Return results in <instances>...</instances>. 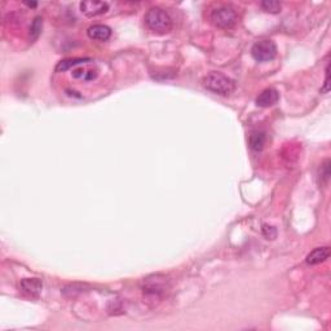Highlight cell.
I'll return each instance as SVG.
<instances>
[{"label": "cell", "instance_id": "obj_6", "mask_svg": "<svg viewBox=\"0 0 331 331\" xmlns=\"http://www.w3.org/2000/svg\"><path fill=\"white\" fill-rule=\"evenodd\" d=\"M109 11V4L105 1H96V0H86L80 3V12L87 17H96Z\"/></svg>", "mask_w": 331, "mask_h": 331}, {"label": "cell", "instance_id": "obj_4", "mask_svg": "<svg viewBox=\"0 0 331 331\" xmlns=\"http://www.w3.org/2000/svg\"><path fill=\"white\" fill-rule=\"evenodd\" d=\"M167 290V278L164 275H151L144 279V295L150 299H160Z\"/></svg>", "mask_w": 331, "mask_h": 331}, {"label": "cell", "instance_id": "obj_5", "mask_svg": "<svg viewBox=\"0 0 331 331\" xmlns=\"http://www.w3.org/2000/svg\"><path fill=\"white\" fill-rule=\"evenodd\" d=\"M251 55L258 62H269L277 56V46L272 40H260L252 46Z\"/></svg>", "mask_w": 331, "mask_h": 331}, {"label": "cell", "instance_id": "obj_14", "mask_svg": "<svg viewBox=\"0 0 331 331\" xmlns=\"http://www.w3.org/2000/svg\"><path fill=\"white\" fill-rule=\"evenodd\" d=\"M43 29V20L42 17H36L34 20V22L31 24V28H30V39L31 42L36 40L39 38V35L42 32Z\"/></svg>", "mask_w": 331, "mask_h": 331}, {"label": "cell", "instance_id": "obj_9", "mask_svg": "<svg viewBox=\"0 0 331 331\" xmlns=\"http://www.w3.org/2000/svg\"><path fill=\"white\" fill-rule=\"evenodd\" d=\"M20 289L29 297H38L43 289V283L38 278H25L20 283Z\"/></svg>", "mask_w": 331, "mask_h": 331}, {"label": "cell", "instance_id": "obj_12", "mask_svg": "<svg viewBox=\"0 0 331 331\" xmlns=\"http://www.w3.org/2000/svg\"><path fill=\"white\" fill-rule=\"evenodd\" d=\"M73 78L75 79H82L84 82H91V80H94L97 78L98 75V70L97 69H92V67H79V69H75L71 73Z\"/></svg>", "mask_w": 331, "mask_h": 331}, {"label": "cell", "instance_id": "obj_19", "mask_svg": "<svg viewBox=\"0 0 331 331\" xmlns=\"http://www.w3.org/2000/svg\"><path fill=\"white\" fill-rule=\"evenodd\" d=\"M26 5H29V7H36V3H26Z\"/></svg>", "mask_w": 331, "mask_h": 331}, {"label": "cell", "instance_id": "obj_11", "mask_svg": "<svg viewBox=\"0 0 331 331\" xmlns=\"http://www.w3.org/2000/svg\"><path fill=\"white\" fill-rule=\"evenodd\" d=\"M330 256V248L329 247H318L310 252L307 256V263L310 265L320 264L325 262Z\"/></svg>", "mask_w": 331, "mask_h": 331}, {"label": "cell", "instance_id": "obj_17", "mask_svg": "<svg viewBox=\"0 0 331 331\" xmlns=\"http://www.w3.org/2000/svg\"><path fill=\"white\" fill-rule=\"evenodd\" d=\"M263 234L268 240H274L277 237V229L274 227H271V225H263Z\"/></svg>", "mask_w": 331, "mask_h": 331}, {"label": "cell", "instance_id": "obj_3", "mask_svg": "<svg viewBox=\"0 0 331 331\" xmlns=\"http://www.w3.org/2000/svg\"><path fill=\"white\" fill-rule=\"evenodd\" d=\"M210 21L220 29L233 28L238 21L237 12L230 5H219L210 13Z\"/></svg>", "mask_w": 331, "mask_h": 331}, {"label": "cell", "instance_id": "obj_8", "mask_svg": "<svg viewBox=\"0 0 331 331\" xmlns=\"http://www.w3.org/2000/svg\"><path fill=\"white\" fill-rule=\"evenodd\" d=\"M279 100V93L274 88H267L262 93L259 94L256 98V105L262 106V108H269L277 104Z\"/></svg>", "mask_w": 331, "mask_h": 331}, {"label": "cell", "instance_id": "obj_16", "mask_svg": "<svg viewBox=\"0 0 331 331\" xmlns=\"http://www.w3.org/2000/svg\"><path fill=\"white\" fill-rule=\"evenodd\" d=\"M320 178L324 179L325 182L329 181V178H330V160L326 159L321 166L320 170Z\"/></svg>", "mask_w": 331, "mask_h": 331}, {"label": "cell", "instance_id": "obj_15", "mask_svg": "<svg viewBox=\"0 0 331 331\" xmlns=\"http://www.w3.org/2000/svg\"><path fill=\"white\" fill-rule=\"evenodd\" d=\"M262 8L268 13H279L281 12V3L277 0H264L262 3Z\"/></svg>", "mask_w": 331, "mask_h": 331}, {"label": "cell", "instance_id": "obj_2", "mask_svg": "<svg viewBox=\"0 0 331 331\" xmlns=\"http://www.w3.org/2000/svg\"><path fill=\"white\" fill-rule=\"evenodd\" d=\"M203 87L212 93L228 96L234 91V82L224 74L212 71L203 78Z\"/></svg>", "mask_w": 331, "mask_h": 331}, {"label": "cell", "instance_id": "obj_13", "mask_svg": "<svg viewBox=\"0 0 331 331\" xmlns=\"http://www.w3.org/2000/svg\"><path fill=\"white\" fill-rule=\"evenodd\" d=\"M265 140H267L265 133L260 132V131H256V132H254L251 136H250V147H251V149L255 150V151H260V150L264 148Z\"/></svg>", "mask_w": 331, "mask_h": 331}, {"label": "cell", "instance_id": "obj_7", "mask_svg": "<svg viewBox=\"0 0 331 331\" xmlns=\"http://www.w3.org/2000/svg\"><path fill=\"white\" fill-rule=\"evenodd\" d=\"M88 38L92 40H97V42H106L112 36V29L106 26V25H92L87 30Z\"/></svg>", "mask_w": 331, "mask_h": 331}, {"label": "cell", "instance_id": "obj_1", "mask_svg": "<svg viewBox=\"0 0 331 331\" xmlns=\"http://www.w3.org/2000/svg\"><path fill=\"white\" fill-rule=\"evenodd\" d=\"M144 21L151 31L158 34H167L172 30V18L162 8H150Z\"/></svg>", "mask_w": 331, "mask_h": 331}, {"label": "cell", "instance_id": "obj_10", "mask_svg": "<svg viewBox=\"0 0 331 331\" xmlns=\"http://www.w3.org/2000/svg\"><path fill=\"white\" fill-rule=\"evenodd\" d=\"M90 62H92L91 59H66L63 60V61H60L55 70H56L57 73H63V71H67L71 67L79 66V65H86V63Z\"/></svg>", "mask_w": 331, "mask_h": 331}, {"label": "cell", "instance_id": "obj_18", "mask_svg": "<svg viewBox=\"0 0 331 331\" xmlns=\"http://www.w3.org/2000/svg\"><path fill=\"white\" fill-rule=\"evenodd\" d=\"M329 78H330V73H329V65L326 66V79H325V86L324 88L321 90L322 93H328L329 92Z\"/></svg>", "mask_w": 331, "mask_h": 331}]
</instances>
